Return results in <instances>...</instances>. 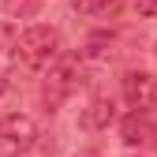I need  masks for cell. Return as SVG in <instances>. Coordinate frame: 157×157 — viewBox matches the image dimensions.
<instances>
[{
    "instance_id": "7a4b0ae2",
    "label": "cell",
    "mask_w": 157,
    "mask_h": 157,
    "mask_svg": "<svg viewBox=\"0 0 157 157\" xmlns=\"http://www.w3.org/2000/svg\"><path fill=\"white\" fill-rule=\"evenodd\" d=\"M78 82H82V64H78V56H56V64L49 67L45 82H41V101H45V109L56 112L78 90Z\"/></svg>"
},
{
    "instance_id": "52a82bcc",
    "label": "cell",
    "mask_w": 157,
    "mask_h": 157,
    "mask_svg": "<svg viewBox=\"0 0 157 157\" xmlns=\"http://www.w3.org/2000/svg\"><path fill=\"white\" fill-rule=\"evenodd\" d=\"M45 8V0H0V15L8 19H34Z\"/></svg>"
},
{
    "instance_id": "277c9868",
    "label": "cell",
    "mask_w": 157,
    "mask_h": 157,
    "mask_svg": "<svg viewBox=\"0 0 157 157\" xmlns=\"http://www.w3.org/2000/svg\"><path fill=\"white\" fill-rule=\"evenodd\" d=\"M124 97L135 112H150L157 109V75L150 71H127L124 75Z\"/></svg>"
},
{
    "instance_id": "7c38bea8",
    "label": "cell",
    "mask_w": 157,
    "mask_h": 157,
    "mask_svg": "<svg viewBox=\"0 0 157 157\" xmlns=\"http://www.w3.org/2000/svg\"><path fill=\"white\" fill-rule=\"evenodd\" d=\"M75 157H101V153H97V150H78Z\"/></svg>"
},
{
    "instance_id": "9c48e42d",
    "label": "cell",
    "mask_w": 157,
    "mask_h": 157,
    "mask_svg": "<svg viewBox=\"0 0 157 157\" xmlns=\"http://www.w3.org/2000/svg\"><path fill=\"white\" fill-rule=\"evenodd\" d=\"M11 45H15V26L0 19V49H11Z\"/></svg>"
},
{
    "instance_id": "30bf717a",
    "label": "cell",
    "mask_w": 157,
    "mask_h": 157,
    "mask_svg": "<svg viewBox=\"0 0 157 157\" xmlns=\"http://www.w3.org/2000/svg\"><path fill=\"white\" fill-rule=\"evenodd\" d=\"M135 8H139V15H146V19H157V0H135Z\"/></svg>"
},
{
    "instance_id": "5b68a950",
    "label": "cell",
    "mask_w": 157,
    "mask_h": 157,
    "mask_svg": "<svg viewBox=\"0 0 157 157\" xmlns=\"http://www.w3.org/2000/svg\"><path fill=\"white\" fill-rule=\"evenodd\" d=\"M120 139L127 146H150L157 139V127L150 124L146 112H131V116H124V124H120Z\"/></svg>"
},
{
    "instance_id": "8fae6325",
    "label": "cell",
    "mask_w": 157,
    "mask_h": 157,
    "mask_svg": "<svg viewBox=\"0 0 157 157\" xmlns=\"http://www.w3.org/2000/svg\"><path fill=\"white\" fill-rule=\"evenodd\" d=\"M4 90H8V71L0 67V94H4Z\"/></svg>"
},
{
    "instance_id": "3957f363",
    "label": "cell",
    "mask_w": 157,
    "mask_h": 157,
    "mask_svg": "<svg viewBox=\"0 0 157 157\" xmlns=\"http://www.w3.org/2000/svg\"><path fill=\"white\" fill-rule=\"evenodd\" d=\"M34 142H37V124L30 120V116L11 112V116H4V120H0V153H4V157L26 153Z\"/></svg>"
},
{
    "instance_id": "8992f818",
    "label": "cell",
    "mask_w": 157,
    "mask_h": 157,
    "mask_svg": "<svg viewBox=\"0 0 157 157\" xmlns=\"http://www.w3.org/2000/svg\"><path fill=\"white\" fill-rule=\"evenodd\" d=\"M112 116H116L112 97H94L90 109L82 112V124H86V127H94V131H101V127H109V124H112Z\"/></svg>"
},
{
    "instance_id": "6da1fadb",
    "label": "cell",
    "mask_w": 157,
    "mask_h": 157,
    "mask_svg": "<svg viewBox=\"0 0 157 157\" xmlns=\"http://www.w3.org/2000/svg\"><path fill=\"white\" fill-rule=\"evenodd\" d=\"M15 56L19 64L30 67V71H41L45 64H52L60 56V30L56 26H30L23 34H15Z\"/></svg>"
},
{
    "instance_id": "ba28073f",
    "label": "cell",
    "mask_w": 157,
    "mask_h": 157,
    "mask_svg": "<svg viewBox=\"0 0 157 157\" xmlns=\"http://www.w3.org/2000/svg\"><path fill=\"white\" fill-rule=\"evenodd\" d=\"M105 4H109V0H71V8H75L78 15H97Z\"/></svg>"
}]
</instances>
